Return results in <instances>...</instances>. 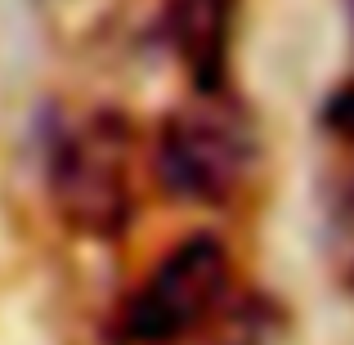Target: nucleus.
Instances as JSON below:
<instances>
[{"instance_id": "nucleus-4", "label": "nucleus", "mask_w": 354, "mask_h": 345, "mask_svg": "<svg viewBox=\"0 0 354 345\" xmlns=\"http://www.w3.org/2000/svg\"><path fill=\"white\" fill-rule=\"evenodd\" d=\"M242 0H166V41L198 95H225Z\"/></svg>"}, {"instance_id": "nucleus-3", "label": "nucleus", "mask_w": 354, "mask_h": 345, "mask_svg": "<svg viewBox=\"0 0 354 345\" xmlns=\"http://www.w3.org/2000/svg\"><path fill=\"white\" fill-rule=\"evenodd\" d=\"M256 162V139L220 95H202L198 108L171 113L153 144V175L162 193L193 207H225L242 193Z\"/></svg>"}, {"instance_id": "nucleus-1", "label": "nucleus", "mask_w": 354, "mask_h": 345, "mask_svg": "<svg viewBox=\"0 0 354 345\" xmlns=\"http://www.w3.org/2000/svg\"><path fill=\"white\" fill-rule=\"evenodd\" d=\"M50 198L63 225L86 238H121L135 220V126L90 113L50 148Z\"/></svg>"}, {"instance_id": "nucleus-6", "label": "nucleus", "mask_w": 354, "mask_h": 345, "mask_svg": "<svg viewBox=\"0 0 354 345\" xmlns=\"http://www.w3.org/2000/svg\"><path fill=\"white\" fill-rule=\"evenodd\" d=\"M350 18H354V0H350Z\"/></svg>"}, {"instance_id": "nucleus-5", "label": "nucleus", "mask_w": 354, "mask_h": 345, "mask_svg": "<svg viewBox=\"0 0 354 345\" xmlns=\"http://www.w3.org/2000/svg\"><path fill=\"white\" fill-rule=\"evenodd\" d=\"M323 130L337 135V139H346V144H354V77L341 90L328 95V104H323Z\"/></svg>"}, {"instance_id": "nucleus-2", "label": "nucleus", "mask_w": 354, "mask_h": 345, "mask_svg": "<svg viewBox=\"0 0 354 345\" xmlns=\"http://www.w3.org/2000/svg\"><path fill=\"white\" fill-rule=\"evenodd\" d=\"M229 292V251L216 233H193L171 247L117 310L108 345H180L211 319Z\"/></svg>"}]
</instances>
